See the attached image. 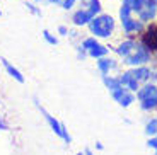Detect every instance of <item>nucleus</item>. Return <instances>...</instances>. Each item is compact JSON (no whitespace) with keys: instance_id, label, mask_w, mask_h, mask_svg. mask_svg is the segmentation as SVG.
Returning a JSON list of instances; mask_svg holds the SVG:
<instances>
[{"instance_id":"f257e3e1","label":"nucleus","mask_w":157,"mask_h":155,"mask_svg":"<svg viewBox=\"0 0 157 155\" xmlns=\"http://www.w3.org/2000/svg\"><path fill=\"white\" fill-rule=\"evenodd\" d=\"M87 29L94 38L98 39H108L113 36L114 29H116V21L111 14H98V16L92 17L89 24H87Z\"/></svg>"},{"instance_id":"f03ea898","label":"nucleus","mask_w":157,"mask_h":155,"mask_svg":"<svg viewBox=\"0 0 157 155\" xmlns=\"http://www.w3.org/2000/svg\"><path fill=\"white\" fill-rule=\"evenodd\" d=\"M33 102H34V106H36V109H38L41 114H43V118H44V121L48 123V126L51 128V131L55 133L58 138H62L63 142L67 145H70L72 143V136H70V133H68V130H67V126L62 123V121H58L53 114H50V112L46 111V109L43 108V106L39 104V99L38 97H33Z\"/></svg>"},{"instance_id":"7ed1b4c3","label":"nucleus","mask_w":157,"mask_h":155,"mask_svg":"<svg viewBox=\"0 0 157 155\" xmlns=\"http://www.w3.org/2000/svg\"><path fill=\"white\" fill-rule=\"evenodd\" d=\"M118 16H120V22H121V27H123V32L128 36H133V34H138V32L144 31L145 24L142 22L140 19H135L133 17V12L128 5H125L121 2V7L118 10Z\"/></svg>"},{"instance_id":"20e7f679","label":"nucleus","mask_w":157,"mask_h":155,"mask_svg":"<svg viewBox=\"0 0 157 155\" xmlns=\"http://www.w3.org/2000/svg\"><path fill=\"white\" fill-rule=\"evenodd\" d=\"M137 99L140 102V109L144 111H154L157 109V84L145 82L137 90Z\"/></svg>"},{"instance_id":"39448f33","label":"nucleus","mask_w":157,"mask_h":155,"mask_svg":"<svg viewBox=\"0 0 157 155\" xmlns=\"http://www.w3.org/2000/svg\"><path fill=\"white\" fill-rule=\"evenodd\" d=\"M150 58H152L150 48H147L142 41H137L135 50L132 51L126 58H123L121 63H125V65H128V66H140V65H147V63L150 62Z\"/></svg>"},{"instance_id":"423d86ee","label":"nucleus","mask_w":157,"mask_h":155,"mask_svg":"<svg viewBox=\"0 0 157 155\" xmlns=\"http://www.w3.org/2000/svg\"><path fill=\"white\" fill-rule=\"evenodd\" d=\"M135 14H137V17L144 24L155 21V17H157V4H155V0H144L142 7L138 9Z\"/></svg>"},{"instance_id":"0eeeda50","label":"nucleus","mask_w":157,"mask_h":155,"mask_svg":"<svg viewBox=\"0 0 157 155\" xmlns=\"http://www.w3.org/2000/svg\"><path fill=\"white\" fill-rule=\"evenodd\" d=\"M92 17H94V14L90 10H87L86 7H80L77 9V10L72 14V24H74L75 27H87V24L92 21Z\"/></svg>"},{"instance_id":"6e6552de","label":"nucleus","mask_w":157,"mask_h":155,"mask_svg":"<svg viewBox=\"0 0 157 155\" xmlns=\"http://www.w3.org/2000/svg\"><path fill=\"white\" fill-rule=\"evenodd\" d=\"M0 63H2V66L5 68V72H7L9 77H12L16 82H19V84H24L26 82V77L22 75V72H21L17 66H14L10 62H9L7 58H4V56H0Z\"/></svg>"},{"instance_id":"1a4fd4ad","label":"nucleus","mask_w":157,"mask_h":155,"mask_svg":"<svg viewBox=\"0 0 157 155\" xmlns=\"http://www.w3.org/2000/svg\"><path fill=\"white\" fill-rule=\"evenodd\" d=\"M96 65H98V70L101 72V75H106V74H111L113 70L118 68V62L114 58H109V56H101V58L96 60Z\"/></svg>"},{"instance_id":"9d476101","label":"nucleus","mask_w":157,"mask_h":155,"mask_svg":"<svg viewBox=\"0 0 157 155\" xmlns=\"http://www.w3.org/2000/svg\"><path fill=\"white\" fill-rule=\"evenodd\" d=\"M135 46H137V41H135V39H132V38H126V39H123V41L118 44L116 48H113V50H114V53H116L118 56L123 60V58H126V56H128V55L135 50Z\"/></svg>"},{"instance_id":"9b49d317","label":"nucleus","mask_w":157,"mask_h":155,"mask_svg":"<svg viewBox=\"0 0 157 155\" xmlns=\"http://www.w3.org/2000/svg\"><path fill=\"white\" fill-rule=\"evenodd\" d=\"M118 78H120V84H121L125 89L132 90V92H137L138 89H140V84H138L137 80H135L133 77H132V74H130V70H126V72H123V74L118 75Z\"/></svg>"},{"instance_id":"f8f14e48","label":"nucleus","mask_w":157,"mask_h":155,"mask_svg":"<svg viewBox=\"0 0 157 155\" xmlns=\"http://www.w3.org/2000/svg\"><path fill=\"white\" fill-rule=\"evenodd\" d=\"M130 74H132V77L135 78V80L138 82V84H145V82H149V74H150V68L147 65H140V66H132V70H130Z\"/></svg>"},{"instance_id":"ddd939ff","label":"nucleus","mask_w":157,"mask_h":155,"mask_svg":"<svg viewBox=\"0 0 157 155\" xmlns=\"http://www.w3.org/2000/svg\"><path fill=\"white\" fill-rule=\"evenodd\" d=\"M101 78H102V84H104V87L108 89V92H114V90H118L120 87H123L121 84H120V78L118 77H114V75H111V74H106V75H101Z\"/></svg>"},{"instance_id":"4468645a","label":"nucleus","mask_w":157,"mask_h":155,"mask_svg":"<svg viewBox=\"0 0 157 155\" xmlns=\"http://www.w3.org/2000/svg\"><path fill=\"white\" fill-rule=\"evenodd\" d=\"M142 43L145 44L147 48H150V51L152 50H157V27H149V31H147V36L144 39H142Z\"/></svg>"},{"instance_id":"2eb2a0df","label":"nucleus","mask_w":157,"mask_h":155,"mask_svg":"<svg viewBox=\"0 0 157 155\" xmlns=\"http://www.w3.org/2000/svg\"><path fill=\"white\" fill-rule=\"evenodd\" d=\"M116 102L121 106V108H130V106L135 102V92H132V90L125 89V90L121 92V96L116 99Z\"/></svg>"},{"instance_id":"dca6fc26","label":"nucleus","mask_w":157,"mask_h":155,"mask_svg":"<svg viewBox=\"0 0 157 155\" xmlns=\"http://www.w3.org/2000/svg\"><path fill=\"white\" fill-rule=\"evenodd\" d=\"M108 53H109V46H104V44L99 43L98 46H94L92 50L87 51V56H89V58L98 60V58H101V56H106Z\"/></svg>"},{"instance_id":"f3484780","label":"nucleus","mask_w":157,"mask_h":155,"mask_svg":"<svg viewBox=\"0 0 157 155\" xmlns=\"http://www.w3.org/2000/svg\"><path fill=\"white\" fill-rule=\"evenodd\" d=\"M82 7H86L87 10H90L94 16L102 12V4L101 0H82Z\"/></svg>"},{"instance_id":"a211bd4d","label":"nucleus","mask_w":157,"mask_h":155,"mask_svg":"<svg viewBox=\"0 0 157 155\" xmlns=\"http://www.w3.org/2000/svg\"><path fill=\"white\" fill-rule=\"evenodd\" d=\"M24 7H26V10H28L29 14H33L34 17H41V16H43V9H41V5H39V4H36L34 0H33V2L26 0V4H24Z\"/></svg>"},{"instance_id":"6ab92c4d","label":"nucleus","mask_w":157,"mask_h":155,"mask_svg":"<svg viewBox=\"0 0 157 155\" xmlns=\"http://www.w3.org/2000/svg\"><path fill=\"white\" fill-rule=\"evenodd\" d=\"M41 36H43V39L50 44V46H56V44L60 43L58 36H55L51 31H48V29H43V31H41Z\"/></svg>"},{"instance_id":"aec40b11","label":"nucleus","mask_w":157,"mask_h":155,"mask_svg":"<svg viewBox=\"0 0 157 155\" xmlns=\"http://www.w3.org/2000/svg\"><path fill=\"white\" fill-rule=\"evenodd\" d=\"M145 135L147 136H155L157 135V118H152L145 123Z\"/></svg>"},{"instance_id":"412c9836","label":"nucleus","mask_w":157,"mask_h":155,"mask_svg":"<svg viewBox=\"0 0 157 155\" xmlns=\"http://www.w3.org/2000/svg\"><path fill=\"white\" fill-rule=\"evenodd\" d=\"M123 4L125 5H128L130 9H132V12H137L138 9L142 7V4H144V0H123Z\"/></svg>"},{"instance_id":"4be33fe9","label":"nucleus","mask_w":157,"mask_h":155,"mask_svg":"<svg viewBox=\"0 0 157 155\" xmlns=\"http://www.w3.org/2000/svg\"><path fill=\"white\" fill-rule=\"evenodd\" d=\"M75 56H77V60H80V62H82V60H86V58H89V56H87V51L80 46V43L75 44Z\"/></svg>"},{"instance_id":"5701e85b","label":"nucleus","mask_w":157,"mask_h":155,"mask_svg":"<svg viewBox=\"0 0 157 155\" xmlns=\"http://www.w3.org/2000/svg\"><path fill=\"white\" fill-rule=\"evenodd\" d=\"M75 4H77V0H62V2H60V7H62L63 10H72V9L75 7Z\"/></svg>"},{"instance_id":"b1692460","label":"nucleus","mask_w":157,"mask_h":155,"mask_svg":"<svg viewBox=\"0 0 157 155\" xmlns=\"http://www.w3.org/2000/svg\"><path fill=\"white\" fill-rule=\"evenodd\" d=\"M68 29H70V27H67L65 24H60V26L56 27V34L62 36V38H67V36H68Z\"/></svg>"},{"instance_id":"393cba45","label":"nucleus","mask_w":157,"mask_h":155,"mask_svg":"<svg viewBox=\"0 0 157 155\" xmlns=\"http://www.w3.org/2000/svg\"><path fill=\"white\" fill-rule=\"evenodd\" d=\"M34 2L39 5H60L62 0H34Z\"/></svg>"},{"instance_id":"a878e982","label":"nucleus","mask_w":157,"mask_h":155,"mask_svg":"<svg viewBox=\"0 0 157 155\" xmlns=\"http://www.w3.org/2000/svg\"><path fill=\"white\" fill-rule=\"evenodd\" d=\"M147 147L157 150V135L155 136H149V140H147Z\"/></svg>"},{"instance_id":"bb28decb","label":"nucleus","mask_w":157,"mask_h":155,"mask_svg":"<svg viewBox=\"0 0 157 155\" xmlns=\"http://www.w3.org/2000/svg\"><path fill=\"white\" fill-rule=\"evenodd\" d=\"M9 123L5 121V118H0V131H9Z\"/></svg>"},{"instance_id":"cd10ccee","label":"nucleus","mask_w":157,"mask_h":155,"mask_svg":"<svg viewBox=\"0 0 157 155\" xmlns=\"http://www.w3.org/2000/svg\"><path fill=\"white\" fill-rule=\"evenodd\" d=\"M149 82H152V84H157V70H150V74H149Z\"/></svg>"},{"instance_id":"c85d7f7f","label":"nucleus","mask_w":157,"mask_h":155,"mask_svg":"<svg viewBox=\"0 0 157 155\" xmlns=\"http://www.w3.org/2000/svg\"><path fill=\"white\" fill-rule=\"evenodd\" d=\"M96 148H98V150H102V148H104V145H102L101 142H96Z\"/></svg>"},{"instance_id":"c756f323","label":"nucleus","mask_w":157,"mask_h":155,"mask_svg":"<svg viewBox=\"0 0 157 155\" xmlns=\"http://www.w3.org/2000/svg\"><path fill=\"white\" fill-rule=\"evenodd\" d=\"M84 153H86V155H94V153H92V150H90V148H86V150H84Z\"/></svg>"},{"instance_id":"7c9ffc66","label":"nucleus","mask_w":157,"mask_h":155,"mask_svg":"<svg viewBox=\"0 0 157 155\" xmlns=\"http://www.w3.org/2000/svg\"><path fill=\"white\" fill-rule=\"evenodd\" d=\"M75 155H86V153H82V152H78V153H75Z\"/></svg>"},{"instance_id":"2f4dec72","label":"nucleus","mask_w":157,"mask_h":155,"mask_svg":"<svg viewBox=\"0 0 157 155\" xmlns=\"http://www.w3.org/2000/svg\"><path fill=\"white\" fill-rule=\"evenodd\" d=\"M2 14H4V12H2V9H0V17H2Z\"/></svg>"},{"instance_id":"473e14b6","label":"nucleus","mask_w":157,"mask_h":155,"mask_svg":"<svg viewBox=\"0 0 157 155\" xmlns=\"http://www.w3.org/2000/svg\"><path fill=\"white\" fill-rule=\"evenodd\" d=\"M0 104H2V99H0Z\"/></svg>"},{"instance_id":"72a5a7b5","label":"nucleus","mask_w":157,"mask_h":155,"mask_svg":"<svg viewBox=\"0 0 157 155\" xmlns=\"http://www.w3.org/2000/svg\"><path fill=\"white\" fill-rule=\"evenodd\" d=\"M155 4H157V0H155Z\"/></svg>"},{"instance_id":"f704fd0d","label":"nucleus","mask_w":157,"mask_h":155,"mask_svg":"<svg viewBox=\"0 0 157 155\" xmlns=\"http://www.w3.org/2000/svg\"><path fill=\"white\" fill-rule=\"evenodd\" d=\"M121 2H123V0H121Z\"/></svg>"}]
</instances>
